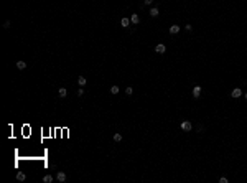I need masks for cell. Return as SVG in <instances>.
I'll use <instances>...</instances> for the list:
<instances>
[{"instance_id": "6da1fadb", "label": "cell", "mask_w": 247, "mask_h": 183, "mask_svg": "<svg viewBox=\"0 0 247 183\" xmlns=\"http://www.w3.org/2000/svg\"><path fill=\"white\" fill-rule=\"evenodd\" d=\"M193 129V124L189 122V120H183L181 122V130H184V132H189Z\"/></svg>"}, {"instance_id": "7a4b0ae2", "label": "cell", "mask_w": 247, "mask_h": 183, "mask_svg": "<svg viewBox=\"0 0 247 183\" xmlns=\"http://www.w3.org/2000/svg\"><path fill=\"white\" fill-rule=\"evenodd\" d=\"M56 180L61 182V183H64L66 182V173H64V172H58V173H56Z\"/></svg>"}, {"instance_id": "3957f363", "label": "cell", "mask_w": 247, "mask_h": 183, "mask_svg": "<svg viewBox=\"0 0 247 183\" xmlns=\"http://www.w3.org/2000/svg\"><path fill=\"white\" fill-rule=\"evenodd\" d=\"M155 51H157V53H160V55H163V53L166 51V48H165V45H162V43H160V45H157V46H155Z\"/></svg>"}, {"instance_id": "277c9868", "label": "cell", "mask_w": 247, "mask_h": 183, "mask_svg": "<svg viewBox=\"0 0 247 183\" xmlns=\"http://www.w3.org/2000/svg\"><path fill=\"white\" fill-rule=\"evenodd\" d=\"M130 22H132L134 25H139V23H140V17H139L137 13H134V15L130 17Z\"/></svg>"}, {"instance_id": "5b68a950", "label": "cell", "mask_w": 247, "mask_h": 183, "mask_svg": "<svg viewBox=\"0 0 247 183\" xmlns=\"http://www.w3.org/2000/svg\"><path fill=\"white\" fill-rule=\"evenodd\" d=\"M58 96H59L61 99H63V97H66V96H68V91H66V87H59V89H58Z\"/></svg>"}, {"instance_id": "8992f818", "label": "cell", "mask_w": 247, "mask_h": 183, "mask_svg": "<svg viewBox=\"0 0 247 183\" xmlns=\"http://www.w3.org/2000/svg\"><path fill=\"white\" fill-rule=\"evenodd\" d=\"M201 96V87L199 86H194V89H193V97H199Z\"/></svg>"}, {"instance_id": "52a82bcc", "label": "cell", "mask_w": 247, "mask_h": 183, "mask_svg": "<svg viewBox=\"0 0 247 183\" xmlns=\"http://www.w3.org/2000/svg\"><path fill=\"white\" fill-rule=\"evenodd\" d=\"M231 96H232V97H239V96H242V91H241L239 87H236V89H232Z\"/></svg>"}, {"instance_id": "ba28073f", "label": "cell", "mask_w": 247, "mask_h": 183, "mask_svg": "<svg viewBox=\"0 0 247 183\" xmlns=\"http://www.w3.org/2000/svg\"><path fill=\"white\" fill-rule=\"evenodd\" d=\"M17 180H18V182H25V180H27V175H25L23 172H18V173H17Z\"/></svg>"}, {"instance_id": "9c48e42d", "label": "cell", "mask_w": 247, "mask_h": 183, "mask_svg": "<svg viewBox=\"0 0 247 183\" xmlns=\"http://www.w3.org/2000/svg\"><path fill=\"white\" fill-rule=\"evenodd\" d=\"M178 32H180V27H178V25H171V27H170V33H171V35H176Z\"/></svg>"}, {"instance_id": "30bf717a", "label": "cell", "mask_w": 247, "mask_h": 183, "mask_svg": "<svg viewBox=\"0 0 247 183\" xmlns=\"http://www.w3.org/2000/svg\"><path fill=\"white\" fill-rule=\"evenodd\" d=\"M17 68H18L20 71H23V69L27 68V63H25V61H17Z\"/></svg>"}, {"instance_id": "8fae6325", "label": "cell", "mask_w": 247, "mask_h": 183, "mask_svg": "<svg viewBox=\"0 0 247 183\" xmlns=\"http://www.w3.org/2000/svg\"><path fill=\"white\" fill-rule=\"evenodd\" d=\"M158 13H160V12H158V8H157V7L150 8V15H152V17H158Z\"/></svg>"}, {"instance_id": "7c38bea8", "label": "cell", "mask_w": 247, "mask_h": 183, "mask_svg": "<svg viewBox=\"0 0 247 183\" xmlns=\"http://www.w3.org/2000/svg\"><path fill=\"white\" fill-rule=\"evenodd\" d=\"M112 139H114V142H120V140H122V134H119V132H115Z\"/></svg>"}, {"instance_id": "4fadbf2b", "label": "cell", "mask_w": 247, "mask_h": 183, "mask_svg": "<svg viewBox=\"0 0 247 183\" xmlns=\"http://www.w3.org/2000/svg\"><path fill=\"white\" fill-rule=\"evenodd\" d=\"M43 182L45 183H51L53 182V177H51V175H45V177H43Z\"/></svg>"}, {"instance_id": "5bb4252c", "label": "cell", "mask_w": 247, "mask_h": 183, "mask_svg": "<svg viewBox=\"0 0 247 183\" xmlns=\"http://www.w3.org/2000/svg\"><path fill=\"white\" fill-rule=\"evenodd\" d=\"M77 82H79V86H84V84H86V78H84V76H79V78H77Z\"/></svg>"}, {"instance_id": "9a60e30c", "label": "cell", "mask_w": 247, "mask_h": 183, "mask_svg": "<svg viewBox=\"0 0 247 183\" xmlns=\"http://www.w3.org/2000/svg\"><path fill=\"white\" fill-rule=\"evenodd\" d=\"M120 25L127 28V27H129V18H122V20H120Z\"/></svg>"}, {"instance_id": "2e32d148", "label": "cell", "mask_w": 247, "mask_h": 183, "mask_svg": "<svg viewBox=\"0 0 247 183\" xmlns=\"http://www.w3.org/2000/svg\"><path fill=\"white\" fill-rule=\"evenodd\" d=\"M119 92V86H112L110 87V94H117Z\"/></svg>"}, {"instance_id": "e0dca14e", "label": "cell", "mask_w": 247, "mask_h": 183, "mask_svg": "<svg viewBox=\"0 0 247 183\" xmlns=\"http://www.w3.org/2000/svg\"><path fill=\"white\" fill-rule=\"evenodd\" d=\"M125 92H127V96H132V94H134V89H132V87L129 86V87L125 89Z\"/></svg>"}, {"instance_id": "ac0fdd59", "label": "cell", "mask_w": 247, "mask_h": 183, "mask_svg": "<svg viewBox=\"0 0 247 183\" xmlns=\"http://www.w3.org/2000/svg\"><path fill=\"white\" fill-rule=\"evenodd\" d=\"M10 27H12V23H10V22H8V20H7V22H5V23H3V28H5V30H8V28H10Z\"/></svg>"}, {"instance_id": "d6986e66", "label": "cell", "mask_w": 247, "mask_h": 183, "mask_svg": "<svg viewBox=\"0 0 247 183\" xmlns=\"http://www.w3.org/2000/svg\"><path fill=\"white\" fill-rule=\"evenodd\" d=\"M219 183H227V178H226V177H221V178H219Z\"/></svg>"}, {"instance_id": "ffe728a7", "label": "cell", "mask_w": 247, "mask_h": 183, "mask_svg": "<svg viewBox=\"0 0 247 183\" xmlns=\"http://www.w3.org/2000/svg\"><path fill=\"white\" fill-rule=\"evenodd\" d=\"M82 94H84V89H82V87H81V89H77V96H82Z\"/></svg>"}, {"instance_id": "44dd1931", "label": "cell", "mask_w": 247, "mask_h": 183, "mask_svg": "<svg viewBox=\"0 0 247 183\" xmlns=\"http://www.w3.org/2000/svg\"><path fill=\"white\" fill-rule=\"evenodd\" d=\"M184 28H186V30H188V32H191V30H193V27H191V25H189V23H188V25H186V27H184Z\"/></svg>"}, {"instance_id": "7402d4cb", "label": "cell", "mask_w": 247, "mask_h": 183, "mask_svg": "<svg viewBox=\"0 0 247 183\" xmlns=\"http://www.w3.org/2000/svg\"><path fill=\"white\" fill-rule=\"evenodd\" d=\"M143 2H145V5H152L153 3V0H143Z\"/></svg>"}, {"instance_id": "603a6c76", "label": "cell", "mask_w": 247, "mask_h": 183, "mask_svg": "<svg viewBox=\"0 0 247 183\" xmlns=\"http://www.w3.org/2000/svg\"><path fill=\"white\" fill-rule=\"evenodd\" d=\"M246 99H247V92H246Z\"/></svg>"}]
</instances>
